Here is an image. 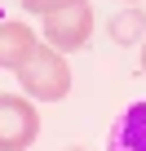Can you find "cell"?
<instances>
[{"label": "cell", "instance_id": "obj_1", "mask_svg": "<svg viewBox=\"0 0 146 151\" xmlns=\"http://www.w3.org/2000/svg\"><path fill=\"white\" fill-rule=\"evenodd\" d=\"M18 80H22V89L36 102H58L71 89V67H66V58L53 45H36L27 53V62L18 67Z\"/></svg>", "mask_w": 146, "mask_h": 151}, {"label": "cell", "instance_id": "obj_2", "mask_svg": "<svg viewBox=\"0 0 146 151\" xmlns=\"http://www.w3.org/2000/svg\"><path fill=\"white\" fill-rule=\"evenodd\" d=\"M89 36H93V9H89V0H75V5H66V9L44 14V40H49L58 53L84 49Z\"/></svg>", "mask_w": 146, "mask_h": 151}, {"label": "cell", "instance_id": "obj_3", "mask_svg": "<svg viewBox=\"0 0 146 151\" xmlns=\"http://www.w3.org/2000/svg\"><path fill=\"white\" fill-rule=\"evenodd\" d=\"M40 133V116L27 98L0 93V151H27Z\"/></svg>", "mask_w": 146, "mask_h": 151}, {"label": "cell", "instance_id": "obj_4", "mask_svg": "<svg viewBox=\"0 0 146 151\" xmlns=\"http://www.w3.org/2000/svg\"><path fill=\"white\" fill-rule=\"evenodd\" d=\"M106 151H146V102H133L115 116L106 133Z\"/></svg>", "mask_w": 146, "mask_h": 151}, {"label": "cell", "instance_id": "obj_5", "mask_svg": "<svg viewBox=\"0 0 146 151\" xmlns=\"http://www.w3.org/2000/svg\"><path fill=\"white\" fill-rule=\"evenodd\" d=\"M31 49H36V31L31 27H22V22H0V67L18 71Z\"/></svg>", "mask_w": 146, "mask_h": 151}, {"label": "cell", "instance_id": "obj_6", "mask_svg": "<svg viewBox=\"0 0 146 151\" xmlns=\"http://www.w3.org/2000/svg\"><path fill=\"white\" fill-rule=\"evenodd\" d=\"M142 27H146V22H142V9L120 14V18L111 22V40H115V45H133V40L142 36Z\"/></svg>", "mask_w": 146, "mask_h": 151}, {"label": "cell", "instance_id": "obj_7", "mask_svg": "<svg viewBox=\"0 0 146 151\" xmlns=\"http://www.w3.org/2000/svg\"><path fill=\"white\" fill-rule=\"evenodd\" d=\"M66 5H75V0H22L27 14H53V9H66Z\"/></svg>", "mask_w": 146, "mask_h": 151}, {"label": "cell", "instance_id": "obj_8", "mask_svg": "<svg viewBox=\"0 0 146 151\" xmlns=\"http://www.w3.org/2000/svg\"><path fill=\"white\" fill-rule=\"evenodd\" d=\"M142 71H146V45H142Z\"/></svg>", "mask_w": 146, "mask_h": 151}, {"label": "cell", "instance_id": "obj_9", "mask_svg": "<svg viewBox=\"0 0 146 151\" xmlns=\"http://www.w3.org/2000/svg\"><path fill=\"white\" fill-rule=\"evenodd\" d=\"M128 5H142V0H128Z\"/></svg>", "mask_w": 146, "mask_h": 151}, {"label": "cell", "instance_id": "obj_10", "mask_svg": "<svg viewBox=\"0 0 146 151\" xmlns=\"http://www.w3.org/2000/svg\"><path fill=\"white\" fill-rule=\"evenodd\" d=\"M71 151H84V147H71Z\"/></svg>", "mask_w": 146, "mask_h": 151}]
</instances>
